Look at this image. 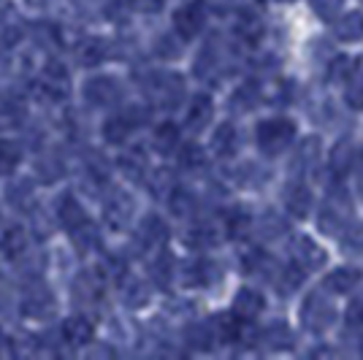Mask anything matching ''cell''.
I'll return each instance as SVG.
<instances>
[{
  "label": "cell",
  "instance_id": "2",
  "mask_svg": "<svg viewBox=\"0 0 363 360\" xmlns=\"http://www.w3.org/2000/svg\"><path fill=\"white\" fill-rule=\"evenodd\" d=\"M22 312L28 317H35V320H44L55 312V298L46 287H35L30 290L25 298H22Z\"/></svg>",
  "mask_w": 363,
  "mask_h": 360
},
{
  "label": "cell",
  "instance_id": "4",
  "mask_svg": "<svg viewBox=\"0 0 363 360\" xmlns=\"http://www.w3.org/2000/svg\"><path fill=\"white\" fill-rule=\"evenodd\" d=\"M41 90H44L49 98H62V95H68V74H65L62 65L49 62L44 71H41Z\"/></svg>",
  "mask_w": 363,
  "mask_h": 360
},
{
  "label": "cell",
  "instance_id": "17",
  "mask_svg": "<svg viewBox=\"0 0 363 360\" xmlns=\"http://www.w3.org/2000/svg\"><path fill=\"white\" fill-rule=\"evenodd\" d=\"M212 114V106H209V101L206 98H198L196 106H193V111H190V125L193 128H201L203 125V120Z\"/></svg>",
  "mask_w": 363,
  "mask_h": 360
},
{
  "label": "cell",
  "instance_id": "3",
  "mask_svg": "<svg viewBox=\"0 0 363 360\" xmlns=\"http://www.w3.org/2000/svg\"><path fill=\"white\" fill-rule=\"evenodd\" d=\"M290 138H293V125H288V122H269V125L260 128V144L269 152L285 150Z\"/></svg>",
  "mask_w": 363,
  "mask_h": 360
},
{
  "label": "cell",
  "instance_id": "16",
  "mask_svg": "<svg viewBox=\"0 0 363 360\" xmlns=\"http://www.w3.org/2000/svg\"><path fill=\"white\" fill-rule=\"evenodd\" d=\"M355 282H358V271H336L331 279H328V285L333 290H350Z\"/></svg>",
  "mask_w": 363,
  "mask_h": 360
},
{
  "label": "cell",
  "instance_id": "21",
  "mask_svg": "<svg viewBox=\"0 0 363 360\" xmlns=\"http://www.w3.org/2000/svg\"><path fill=\"white\" fill-rule=\"evenodd\" d=\"M350 317H352V322H363V298H358L355 303H352Z\"/></svg>",
  "mask_w": 363,
  "mask_h": 360
},
{
  "label": "cell",
  "instance_id": "14",
  "mask_svg": "<svg viewBox=\"0 0 363 360\" xmlns=\"http://www.w3.org/2000/svg\"><path fill=\"white\" fill-rule=\"evenodd\" d=\"M260 306H263V300L257 298L255 293H239V298H236V315H247V317H252L260 312Z\"/></svg>",
  "mask_w": 363,
  "mask_h": 360
},
{
  "label": "cell",
  "instance_id": "11",
  "mask_svg": "<svg viewBox=\"0 0 363 360\" xmlns=\"http://www.w3.org/2000/svg\"><path fill=\"white\" fill-rule=\"evenodd\" d=\"M22 152L14 141H0V174H11L16 165H19Z\"/></svg>",
  "mask_w": 363,
  "mask_h": 360
},
{
  "label": "cell",
  "instance_id": "9",
  "mask_svg": "<svg viewBox=\"0 0 363 360\" xmlns=\"http://www.w3.org/2000/svg\"><path fill=\"white\" fill-rule=\"evenodd\" d=\"M174 25H177V30H179L184 38H193V35L201 30V25H203V14H201L198 6H187V9L177 11Z\"/></svg>",
  "mask_w": 363,
  "mask_h": 360
},
{
  "label": "cell",
  "instance_id": "22",
  "mask_svg": "<svg viewBox=\"0 0 363 360\" xmlns=\"http://www.w3.org/2000/svg\"><path fill=\"white\" fill-rule=\"evenodd\" d=\"M160 3H163V0H136V6H138V9H144V11L160 9Z\"/></svg>",
  "mask_w": 363,
  "mask_h": 360
},
{
  "label": "cell",
  "instance_id": "20",
  "mask_svg": "<svg viewBox=\"0 0 363 360\" xmlns=\"http://www.w3.org/2000/svg\"><path fill=\"white\" fill-rule=\"evenodd\" d=\"M55 165H57V160H52V157H46V160L38 163V174H41V179L55 181L57 176H60V168H55Z\"/></svg>",
  "mask_w": 363,
  "mask_h": 360
},
{
  "label": "cell",
  "instance_id": "13",
  "mask_svg": "<svg viewBox=\"0 0 363 360\" xmlns=\"http://www.w3.org/2000/svg\"><path fill=\"white\" fill-rule=\"evenodd\" d=\"M141 239L150 241V244H157V241L166 239V225L157 220V217H147L144 225H141Z\"/></svg>",
  "mask_w": 363,
  "mask_h": 360
},
{
  "label": "cell",
  "instance_id": "23",
  "mask_svg": "<svg viewBox=\"0 0 363 360\" xmlns=\"http://www.w3.org/2000/svg\"><path fill=\"white\" fill-rule=\"evenodd\" d=\"M3 342H6V339H3V330H0V347H3Z\"/></svg>",
  "mask_w": 363,
  "mask_h": 360
},
{
  "label": "cell",
  "instance_id": "1",
  "mask_svg": "<svg viewBox=\"0 0 363 360\" xmlns=\"http://www.w3.org/2000/svg\"><path fill=\"white\" fill-rule=\"evenodd\" d=\"M84 98L95 106H108L120 98V84L108 76H98V79H90L84 84Z\"/></svg>",
  "mask_w": 363,
  "mask_h": 360
},
{
  "label": "cell",
  "instance_id": "12",
  "mask_svg": "<svg viewBox=\"0 0 363 360\" xmlns=\"http://www.w3.org/2000/svg\"><path fill=\"white\" fill-rule=\"evenodd\" d=\"M71 236H74L79 249H90V247L98 244V230H95L90 223H82L79 227H74V230H71Z\"/></svg>",
  "mask_w": 363,
  "mask_h": 360
},
{
  "label": "cell",
  "instance_id": "6",
  "mask_svg": "<svg viewBox=\"0 0 363 360\" xmlns=\"http://www.w3.org/2000/svg\"><path fill=\"white\" fill-rule=\"evenodd\" d=\"M57 220H60V225L65 230H74L82 223H87V217H84V211H82V206H79V201L74 196H62L57 201Z\"/></svg>",
  "mask_w": 363,
  "mask_h": 360
},
{
  "label": "cell",
  "instance_id": "18",
  "mask_svg": "<svg viewBox=\"0 0 363 360\" xmlns=\"http://www.w3.org/2000/svg\"><path fill=\"white\" fill-rule=\"evenodd\" d=\"M177 128L174 125H163L160 130H157V135H155V141H157V150H163V152H168L174 144H177Z\"/></svg>",
  "mask_w": 363,
  "mask_h": 360
},
{
  "label": "cell",
  "instance_id": "7",
  "mask_svg": "<svg viewBox=\"0 0 363 360\" xmlns=\"http://www.w3.org/2000/svg\"><path fill=\"white\" fill-rule=\"evenodd\" d=\"M62 336H65L68 344H87L92 339V322L82 315L68 317L65 325H62Z\"/></svg>",
  "mask_w": 363,
  "mask_h": 360
},
{
  "label": "cell",
  "instance_id": "15",
  "mask_svg": "<svg viewBox=\"0 0 363 360\" xmlns=\"http://www.w3.org/2000/svg\"><path fill=\"white\" fill-rule=\"evenodd\" d=\"M128 133H130V125L125 120H111V122H106V128H104V135H106L108 144H122V141L128 138Z\"/></svg>",
  "mask_w": 363,
  "mask_h": 360
},
{
  "label": "cell",
  "instance_id": "8",
  "mask_svg": "<svg viewBox=\"0 0 363 360\" xmlns=\"http://www.w3.org/2000/svg\"><path fill=\"white\" fill-rule=\"evenodd\" d=\"M130 214H133V203H130V198L122 196V193H117L106 203V223L111 227H125V223L130 220Z\"/></svg>",
  "mask_w": 363,
  "mask_h": 360
},
{
  "label": "cell",
  "instance_id": "19",
  "mask_svg": "<svg viewBox=\"0 0 363 360\" xmlns=\"http://www.w3.org/2000/svg\"><path fill=\"white\" fill-rule=\"evenodd\" d=\"M339 33H342V38H358L363 33V19L361 16H347V19L342 22Z\"/></svg>",
  "mask_w": 363,
  "mask_h": 360
},
{
  "label": "cell",
  "instance_id": "10",
  "mask_svg": "<svg viewBox=\"0 0 363 360\" xmlns=\"http://www.w3.org/2000/svg\"><path fill=\"white\" fill-rule=\"evenodd\" d=\"M106 57V44L98 41V38H90L87 44L79 46V60L84 65H98V62Z\"/></svg>",
  "mask_w": 363,
  "mask_h": 360
},
{
  "label": "cell",
  "instance_id": "5",
  "mask_svg": "<svg viewBox=\"0 0 363 360\" xmlns=\"http://www.w3.org/2000/svg\"><path fill=\"white\" fill-rule=\"evenodd\" d=\"M25 249H28V236H25V230L19 225L6 227L3 236H0V252H3V257L16 260V257L25 255Z\"/></svg>",
  "mask_w": 363,
  "mask_h": 360
}]
</instances>
